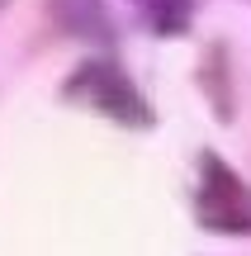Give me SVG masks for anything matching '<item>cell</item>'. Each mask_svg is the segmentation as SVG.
Wrapping results in <instances>:
<instances>
[{
  "instance_id": "obj_1",
  "label": "cell",
  "mask_w": 251,
  "mask_h": 256,
  "mask_svg": "<svg viewBox=\"0 0 251 256\" xmlns=\"http://www.w3.org/2000/svg\"><path fill=\"white\" fill-rule=\"evenodd\" d=\"M66 95H81V104L109 114V119H123V124H147L152 114L142 110V95L114 72L109 62H90L66 81Z\"/></svg>"
},
{
  "instance_id": "obj_2",
  "label": "cell",
  "mask_w": 251,
  "mask_h": 256,
  "mask_svg": "<svg viewBox=\"0 0 251 256\" xmlns=\"http://www.w3.org/2000/svg\"><path fill=\"white\" fill-rule=\"evenodd\" d=\"M0 5H5V0H0Z\"/></svg>"
}]
</instances>
